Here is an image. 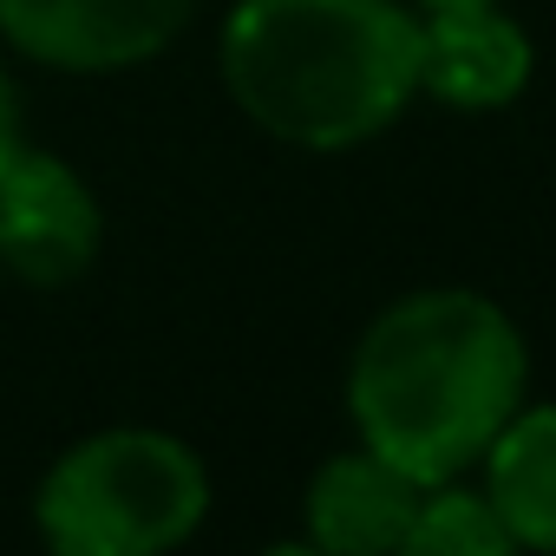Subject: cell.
Segmentation results:
<instances>
[{
	"label": "cell",
	"mask_w": 556,
	"mask_h": 556,
	"mask_svg": "<svg viewBox=\"0 0 556 556\" xmlns=\"http://www.w3.org/2000/svg\"><path fill=\"white\" fill-rule=\"evenodd\" d=\"M530 400V341L478 289L439 282L387 302L348 361L354 439L419 484L471 478Z\"/></svg>",
	"instance_id": "1"
},
{
	"label": "cell",
	"mask_w": 556,
	"mask_h": 556,
	"mask_svg": "<svg viewBox=\"0 0 556 556\" xmlns=\"http://www.w3.org/2000/svg\"><path fill=\"white\" fill-rule=\"evenodd\" d=\"M229 105L289 151H361L419 99L413 0H229L216 34Z\"/></svg>",
	"instance_id": "2"
},
{
	"label": "cell",
	"mask_w": 556,
	"mask_h": 556,
	"mask_svg": "<svg viewBox=\"0 0 556 556\" xmlns=\"http://www.w3.org/2000/svg\"><path fill=\"white\" fill-rule=\"evenodd\" d=\"M210 517L197 445L157 426H105L73 439L34 484V530L53 556H164Z\"/></svg>",
	"instance_id": "3"
},
{
	"label": "cell",
	"mask_w": 556,
	"mask_h": 556,
	"mask_svg": "<svg viewBox=\"0 0 556 556\" xmlns=\"http://www.w3.org/2000/svg\"><path fill=\"white\" fill-rule=\"evenodd\" d=\"M105 249V203L79 164L21 144L0 170V275L21 289H66Z\"/></svg>",
	"instance_id": "4"
},
{
	"label": "cell",
	"mask_w": 556,
	"mask_h": 556,
	"mask_svg": "<svg viewBox=\"0 0 556 556\" xmlns=\"http://www.w3.org/2000/svg\"><path fill=\"white\" fill-rule=\"evenodd\" d=\"M197 0H0V40L53 73H125L157 60Z\"/></svg>",
	"instance_id": "5"
},
{
	"label": "cell",
	"mask_w": 556,
	"mask_h": 556,
	"mask_svg": "<svg viewBox=\"0 0 556 556\" xmlns=\"http://www.w3.org/2000/svg\"><path fill=\"white\" fill-rule=\"evenodd\" d=\"M536 40L504 8H432L419 14V99L445 112H504L530 92Z\"/></svg>",
	"instance_id": "6"
},
{
	"label": "cell",
	"mask_w": 556,
	"mask_h": 556,
	"mask_svg": "<svg viewBox=\"0 0 556 556\" xmlns=\"http://www.w3.org/2000/svg\"><path fill=\"white\" fill-rule=\"evenodd\" d=\"M419 478H406L393 458L354 445L321 458V471L302 491V549L321 556H400L413 510H419Z\"/></svg>",
	"instance_id": "7"
},
{
	"label": "cell",
	"mask_w": 556,
	"mask_h": 556,
	"mask_svg": "<svg viewBox=\"0 0 556 556\" xmlns=\"http://www.w3.org/2000/svg\"><path fill=\"white\" fill-rule=\"evenodd\" d=\"M478 484L497 504L517 549L556 556V400H523L510 413V426L491 439L478 465Z\"/></svg>",
	"instance_id": "8"
},
{
	"label": "cell",
	"mask_w": 556,
	"mask_h": 556,
	"mask_svg": "<svg viewBox=\"0 0 556 556\" xmlns=\"http://www.w3.org/2000/svg\"><path fill=\"white\" fill-rule=\"evenodd\" d=\"M510 549L517 543H510L497 504L484 497V484L445 478V484L419 491V510H413V530H406L400 556H510Z\"/></svg>",
	"instance_id": "9"
},
{
	"label": "cell",
	"mask_w": 556,
	"mask_h": 556,
	"mask_svg": "<svg viewBox=\"0 0 556 556\" xmlns=\"http://www.w3.org/2000/svg\"><path fill=\"white\" fill-rule=\"evenodd\" d=\"M27 138H21V99H14V79H8V66H0V170L14 164V151H21Z\"/></svg>",
	"instance_id": "10"
},
{
	"label": "cell",
	"mask_w": 556,
	"mask_h": 556,
	"mask_svg": "<svg viewBox=\"0 0 556 556\" xmlns=\"http://www.w3.org/2000/svg\"><path fill=\"white\" fill-rule=\"evenodd\" d=\"M419 14H432V8H484V0H413Z\"/></svg>",
	"instance_id": "11"
}]
</instances>
